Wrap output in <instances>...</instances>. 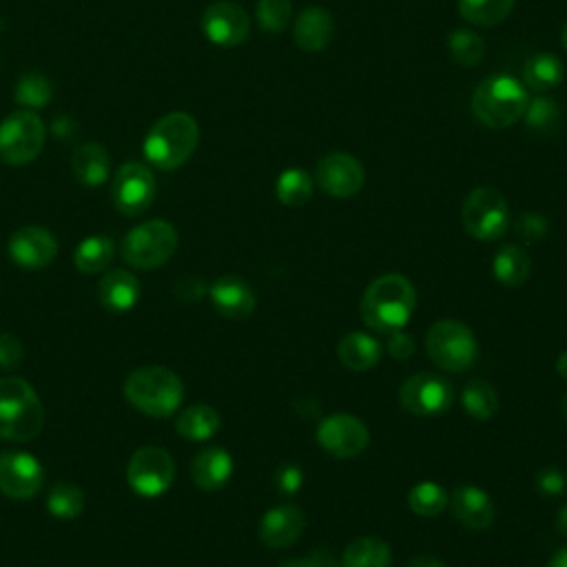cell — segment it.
<instances>
[{
  "instance_id": "cell-50",
  "label": "cell",
  "mask_w": 567,
  "mask_h": 567,
  "mask_svg": "<svg viewBox=\"0 0 567 567\" xmlns=\"http://www.w3.org/2000/svg\"><path fill=\"white\" fill-rule=\"evenodd\" d=\"M556 372L567 381V350L556 359Z\"/></svg>"
},
{
  "instance_id": "cell-1",
  "label": "cell",
  "mask_w": 567,
  "mask_h": 567,
  "mask_svg": "<svg viewBox=\"0 0 567 567\" xmlns=\"http://www.w3.org/2000/svg\"><path fill=\"white\" fill-rule=\"evenodd\" d=\"M416 306L412 281L399 272L377 277L361 297V319L368 328L390 334L401 330Z\"/></svg>"
},
{
  "instance_id": "cell-9",
  "label": "cell",
  "mask_w": 567,
  "mask_h": 567,
  "mask_svg": "<svg viewBox=\"0 0 567 567\" xmlns=\"http://www.w3.org/2000/svg\"><path fill=\"white\" fill-rule=\"evenodd\" d=\"M461 217L467 235H472L474 239H498L509 226L507 199L492 186H478L465 197Z\"/></svg>"
},
{
  "instance_id": "cell-11",
  "label": "cell",
  "mask_w": 567,
  "mask_h": 567,
  "mask_svg": "<svg viewBox=\"0 0 567 567\" xmlns=\"http://www.w3.org/2000/svg\"><path fill=\"white\" fill-rule=\"evenodd\" d=\"M399 401L414 416H436L452 405L454 388L445 377L416 372L401 383Z\"/></svg>"
},
{
  "instance_id": "cell-37",
  "label": "cell",
  "mask_w": 567,
  "mask_h": 567,
  "mask_svg": "<svg viewBox=\"0 0 567 567\" xmlns=\"http://www.w3.org/2000/svg\"><path fill=\"white\" fill-rule=\"evenodd\" d=\"M523 117H525L527 128H532L536 133H554L560 126L563 111L556 100L540 95V97H534L527 102Z\"/></svg>"
},
{
  "instance_id": "cell-15",
  "label": "cell",
  "mask_w": 567,
  "mask_h": 567,
  "mask_svg": "<svg viewBox=\"0 0 567 567\" xmlns=\"http://www.w3.org/2000/svg\"><path fill=\"white\" fill-rule=\"evenodd\" d=\"M317 184L330 197H352L365 184V171L361 162L350 153H328L317 162Z\"/></svg>"
},
{
  "instance_id": "cell-35",
  "label": "cell",
  "mask_w": 567,
  "mask_h": 567,
  "mask_svg": "<svg viewBox=\"0 0 567 567\" xmlns=\"http://www.w3.org/2000/svg\"><path fill=\"white\" fill-rule=\"evenodd\" d=\"M450 494L434 481H421L408 492V507L423 518L436 516L447 507Z\"/></svg>"
},
{
  "instance_id": "cell-33",
  "label": "cell",
  "mask_w": 567,
  "mask_h": 567,
  "mask_svg": "<svg viewBox=\"0 0 567 567\" xmlns=\"http://www.w3.org/2000/svg\"><path fill=\"white\" fill-rule=\"evenodd\" d=\"M516 0H458V13L476 27H496L514 9Z\"/></svg>"
},
{
  "instance_id": "cell-29",
  "label": "cell",
  "mask_w": 567,
  "mask_h": 567,
  "mask_svg": "<svg viewBox=\"0 0 567 567\" xmlns=\"http://www.w3.org/2000/svg\"><path fill=\"white\" fill-rule=\"evenodd\" d=\"M390 545L377 536L354 538L341 556V567H390Z\"/></svg>"
},
{
  "instance_id": "cell-31",
  "label": "cell",
  "mask_w": 567,
  "mask_h": 567,
  "mask_svg": "<svg viewBox=\"0 0 567 567\" xmlns=\"http://www.w3.org/2000/svg\"><path fill=\"white\" fill-rule=\"evenodd\" d=\"M461 403H463V410L478 421H489L498 412V394L494 385L483 379H472L465 383Z\"/></svg>"
},
{
  "instance_id": "cell-27",
  "label": "cell",
  "mask_w": 567,
  "mask_h": 567,
  "mask_svg": "<svg viewBox=\"0 0 567 567\" xmlns=\"http://www.w3.org/2000/svg\"><path fill=\"white\" fill-rule=\"evenodd\" d=\"M492 272L498 284H503L507 288H518L529 279L532 259L525 248H520L516 244H507L496 252V257L492 261Z\"/></svg>"
},
{
  "instance_id": "cell-32",
  "label": "cell",
  "mask_w": 567,
  "mask_h": 567,
  "mask_svg": "<svg viewBox=\"0 0 567 567\" xmlns=\"http://www.w3.org/2000/svg\"><path fill=\"white\" fill-rule=\"evenodd\" d=\"M84 509V492L78 483L58 481L47 494V512L60 520H73Z\"/></svg>"
},
{
  "instance_id": "cell-40",
  "label": "cell",
  "mask_w": 567,
  "mask_h": 567,
  "mask_svg": "<svg viewBox=\"0 0 567 567\" xmlns=\"http://www.w3.org/2000/svg\"><path fill=\"white\" fill-rule=\"evenodd\" d=\"M536 489L545 496H560L567 489V474L560 467L547 465L536 474Z\"/></svg>"
},
{
  "instance_id": "cell-45",
  "label": "cell",
  "mask_w": 567,
  "mask_h": 567,
  "mask_svg": "<svg viewBox=\"0 0 567 567\" xmlns=\"http://www.w3.org/2000/svg\"><path fill=\"white\" fill-rule=\"evenodd\" d=\"M206 292H208V288H206L204 279L197 275H186L175 284V297H179L184 301H199Z\"/></svg>"
},
{
  "instance_id": "cell-12",
  "label": "cell",
  "mask_w": 567,
  "mask_h": 567,
  "mask_svg": "<svg viewBox=\"0 0 567 567\" xmlns=\"http://www.w3.org/2000/svg\"><path fill=\"white\" fill-rule=\"evenodd\" d=\"M155 190L157 186L153 173L140 162H128L120 166L111 184V197L115 208L128 217L144 213L153 204Z\"/></svg>"
},
{
  "instance_id": "cell-42",
  "label": "cell",
  "mask_w": 567,
  "mask_h": 567,
  "mask_svg": "<svg viewBox=\"0 0 567 567\" xmlns=\"http://www.w3.org/2000/svg\"><path fill=\"white\" fill-rule=\"evenodd\" d=\"M22 357H24L22 341L16 334L0 332V368L11 370V368L20 365Z\"/></svg>"
},
{
  "instance_id": "cell-4",
  "label": "cell",
  "mask_w": 567,
  "mask_h": 567,
  "mask_svg": "<svg viewBox=\"0 0 567 567\" xmlns=\"http://www.w3.org/2000/svg\"><path fill=\"white\" fill-rule=\"evenodd\" d=\"M44 408L38 392L22 377L0 379V436L27 443L42 432Z\"/></svg>"
},
{
  "instance_id": "cell-30",
  "label": "cell",
  "mask_w": 567,
  "mask_h": 567,
  "mask_svg": "<svg viewBox=\"0 0 567 567\" xmlns=\"http://www.w3.org/2000/svg\"><path fill=\"white\" fill-rule=\"evenodd\" d=\"M113 241L111 237H104V235H91V237H84L78 248H75V255H73V261H75V268L84 275H95V272H102L106 270V266L111 264L113 259Z\"/></svg>"
},
{
  "instance_id": "cell-3",
  "label": "cell",
  "mask_w": 567,
  "mask_h": 567,
  "mask_svg": "<svg viewBox=\"0 0 567 567\" xmlns=\"http://www.w3.org/2000/svg\"><path fill=\"white\" fill-rule=\"evenodd\" d=\"M197 120L184 111L159 117L144 140V157L159 171L179 168L197 148Z\"/></svg>"
},
{
  "instance_id": "cell-38",
  "label": "cell",
  "mask_w": 567,
  "mask_h": 567,
  "mask_svg": "<svg viewBox=\"0 0 567 567\" xmlns=\"http://www.w3.org/2000/svg\"><path fill=\"white\" fill-rule=\"evenodd\" d=\"M53 95L51 82L42 73H27L16 84V102L24 104L27 109L44 106Z\"/></svg>"
},
{
  "instance_id": "cell-43",
  "label": "cell",
  "mask_w": 567,
  "mask_h": 567,
  "mask_svg": "<svg viewBox=\"0 0 567 567\" xmlns=\"http://www.w3.org/2000/svg\"><path fill=\"white\" fill-rule=\"evenodd\" d=\"M279 567H341L337 565L334 556L326 549H317L308 556H295V558H286L284 563H279Z\"/></svg>"
},
{
  "instance_id": "cell-25",
  "label": "cell",
  "mask_w": 567,
  "mask_h": 567,
  "mask_svg": "<svg viewBox=\"0 0 567 567\" xmlns=\"http://www.w3.org/2000/svg\"><path fill=\"white\" fill-rule=\"evenodd\" d=\"M339 361L354 372H363L370 370L379 363L381 359V343L365 334V332H348L346 337H341L339 348H337Z\"/></svg>"
},
{
  "instance_id": "cell-36",
  "label": "cell",
  "mask_w": 567,
  "mask_h": 567,
  "mask_svg": "<svg viewBox=\"0 0 567 567\" xmlns=\"http://www.w3.org/2000/svg\"><path fill=\"white\" fill-rule=\"evenodd\" d=\"M447 51L458 66H476L483 60L485 42L476 31L456 29L447 35Z\"/></svg>"
},
{
  "instance_id": "cell-20",
  "label": "cell",
  "mask_w": 567,
  "mask_h": 567,
  "mask_svg": "<svg viewBox=\"0 0 567 567\" xmlns=\"http://www.w3.org/2000/svg\"><path fill=\"white\" fill-rule=\"evenodd\" d=\"M208 295L215 310L228 319H246L248 315H252L257 303L252 288L239 275L217 277L208 288Z\"/></svg>"
},
{
  "instance_id": "cell-41",
  "label": "cell",
  "mask_w": 567,
  "mask_h": 567,
  "mask_svg": "<svg viewBox=\"0 0 567 567\" xmlns=\"http://www.w3.org/2000/svg\"><path fill=\"white\" fill-rule=\"evenodd\" d=\"M547 230H549V224L540 213H525L516 221V233L525 241H540L547 235Z\"/></svg>"
},
{
  "instance_id": "cell-6",
  "label": "cell",
  "mask_w": 567,
  "mask_h": 567,
  "mask_svg": "<svg viewBox=\"0 0 567 567\" xmlns=\"http://www.w3.org/2000/svg\"><path fill=\"white\" fill-rule=\"evenodd\" d=\"M177 230L166 219H148L122 239V257L131 268L151 270L166 264L177 250Z\"/></svg>"
},
{
  "instance_id": "cell-49",
  "label": "cell",
  "mask_w": 567,
  "mask_h": 567,
  "mask_svg": "<svg viewBox=\"0 0 567 567\" xmlns=\"http://www.w3.org/2000/svg\"><path fill=\"white\" fill-rule=\"evenodd\" d=\"M556 527H558V532L567 538V505L560 507V512H558V516H556Z\"/></svg>"
},
{
  "instance_id": "cell-28",
  "label": "cell",
  "mask_w": 567,
  "mask_h": 567,
  "mask_svg": "<svg viewBox=\"0 0 567 567\" xmlns=\"http://www.w3.org/2000/svg\"><path fill=\"white\" fill-rule=\"evenodd\" d=\"M563 78L565 66L560 58H556L551 51H540L525 60L523 80L534 91H551L563 82Z\"/></svg>"
},
{
  "instance_id": "cell-19",
  "label": "cell",
  "mask_w": 567,
  "mask_h": 567,
  "mask_svg": "<svg viewBox=\"0 0 567 567\" xmlns=\"http://www.w3.org/2000/svg\"><path fill=\"white\" fill-rule=\"evenodd\" d=\"M452 516L467 529H485L494 523V503L476 485H456L447 498Z\"/></svg>"
},
{
  "instance_id": "cell-47",
  "label": "cell",
  "mask_w": 567,
  "mask_h": 567,
  "mask_svg": "<svg viewBox=\"0 0 567 567\" xmlns=\"http://www.w3.org/2000/svg\"><path fill=\"white\" fill-rule=\"evenodd\" d=\"M405 567H447L439 556H432V554H419V556H412L408 560Z\"/></svg>"
},
{
  "instance_id": "cell-18",
  "label": "cell",
  "mask_w": 567,
  "mask_h": 567,
  "mask_svg": "<svg viewBox=\"0 0 567 567\" xmlns=\"http://www.w3.org/2000/svg\"><path fill=\"white\" fill-rule=\"evenodd\" d=\"M306 527V514L290 503L270 507L259 520V538L266 547L284 549L299 540Z\"/></svg>"
},
{
  "instance_id": "cell-10",
  "label": "cell",
  "mask_w": 567,
  "mask_h": 567,
  "mask_svg": "<svg viewBox=\"0 0 567 567\" xmlns=\"http://www.w3.org/2000/svg\"><path fill=\"white\" fill-rule=\"evenodd\" d=\"M175 463L173 456L159 445L137 447L126 465V481L142 498H157L173 485Z\"/></svg>"
},
{
  "instance_id": "cell-2",
  "label": "cell",
  "mask_w": 567,
  "mask_h": 567,
  "mask_svg": "<svg viewBox=\"0 0 567 567\" xmlns=\"http://www.w3.org/2000/svg\"><path fill=\"white\" fill-rule=\"evenodd\" d=\"M124 396L142 414L166 419L182 405L184 383L166 365H142L126 377Z\"/></svg>"
},
{
  "instance_id": "cell-24",
  "label": "cell",
  "mask_w": 567,
  "mask_h": 567,
  "mask_svg": "<svg viewBox=\"0 0 567 567\" xmlns=\"http://www.w3.org/2000/svg\"><path fill=\"white\" fill-rule=\"evenodd\" d=\"M109 171H111V159L102 144L84 142L75 146L71 155V173L82 186H89V188L102 186L109 179Z\"/></svg>"
},
{
  "instance_id": "cell-48",
  "label": "cell",
  "mask_w": 567,
  "mask_h": 567,
  "mask_svg": "<svg viewBox=\"0 0 567 567\" xmlns=\"http://www.w3.org/2000/svg\"><path fill=\"white\" fill-rule=\"evenodd\" d=\"M547 567H567V547L558 549V551H556V554L549 558Z\"/></svg>"
},
{
  "instance_id": "cell-39",
  "label": "cell",
  "mask_w": 567,
  "mask_h": 567,
  "mask_svg": "<svg viewBox=\"0 0 567 567\" xmlns=\"http://www.w3.org/2000/svg\"><path fill=\"white\" fill-rule=\"evenodd\" d=\"M255 16L264 31L281 33L292 18V2L290 0H259Z\"/></svg>"
},
{
  "instance_id": "cell-46",
  "label": "cell",
  "mask_w": 567,
  "mask_h": 567,
  "mask_svg": "<svg viewBox=\"0 0 567 567\" xmlns=\"http://www.w3.org/2000/svg\"><path fill=\"white\" fill-rule=\"evenodd\" d=\"M388 352L394 357V359H410L414 354V341L410 334L396 330V332H390L388 337Z\"/></svg>"
},
{
  "instance_id": "cell-17",
  "label": "cell",
  "mask_w": 567,
  "mask_h": 567,
  "mask_svg": "<svg viewBox=\"0 0 567 567\" xmlns=\"http://www.w3.org/2000/svg\"><path fill=\"white\" fill-rule=\"evenodd\" d=\"M7 250L16 266L27 270H40L55 259L58 241L53 233L42 226H22L9 237Z\"/></svg>"
},
{
  "instance_id": "cell-8",
  "label": "cell",
  "mask_w": 567,
  "mask_h": 567,
  "mask_svg": "<svg viewBox=\"0 0 567 567\" xmlns=\"http://www.w3.org/2000/svg\"><path fill=\"white\" fill-rule=\"evenodd\" d=\"M44 146V124L31 109L13 111L0 122V159L9 166L33 162Z\"/></svg>"
},
{
  "instance_id": "cell-44",
  "label": "cell",
  "mask_w": 567,
  "mask_h": 567,
  "mask_svg": "<svg viewBox=\"0 0 567 567\" xmlns=\"http://www.w3.org/2000/svg\"><path fill=\"white\" fill-rule=\"evenodd\" d=\"M275 485L284 494H295L303 485V472L297 465H281L275 472Z\"/></svg>"
},
{
  "instance_id": "cell-5",
  "label": "cell",
  "mask_w": 567,
  "mask_h": 567,
  "mask_svg": "<svg viewBox=\"0 0 567 567\" xmlns=\"http://www.w3.org/2000/svg\"><path fill=\"white\" fill-rule=\"evenodd\" d=\"M527 91L514 75L496 73L478 82L472 93L476 120L489 128H507L518 122L527 109Z\"/></svg>"
},
{
  "instance_id": "cell-14",
  "label": "cell",
  "mask_w": 567,
  "mask_h": 567,
  "mask_svg": "<svg viewBox=\"0 0 567 567\" xmlns=\"http://www.w3.org/2000/svg\"><path fill=\"white\" fill-rule=\"evenodd\" d=\"M317 441L328 454L337 458H352L368 447L370 434L365 423L354 414L334 412L319 423Z\"/></svg>"
},
{
  "instance_id": "cell-16",
  "label": "cell",
  "mask_w": 567,
  "mask_h": 567,
  "mask_svg": "<svg viewBox=\"0 0 567 567\" xmlns=\"http://www.w3.org/2000/svg\"><path fill=\"white\" fill-rule=\"evenodd\" d=\"M202 31L213 44L237 47L246 42L250 33V18L237 2L217 0L204 9Z\"/></svg>"
},
{
  "instance_id": "cell-22",
  "label": "cell",
  "mask_w": 567,
  "mask_h": 567,
  "mask_svg": "<svg viewBox=\"0 0 567 567\" xmlns=\"http://www.w3.org/2000/svg\"><path fill=\"white\" fill-rule=\"evenodd\" d=\"M100 303L111 312H128L140 301V281L124 268L109 270L97 284Z\"/></svg>"
},
{
  "instance_id": "cell-7",
  "label": "cell",
  "mask_w": 567,
  "mask_h": 567,
  "mask_svg": "<svg viewBox=\"0 0 567 567\" xmlns=\"http://www.w3.org/2000/svg\"><path fill=\"white\" fill-rule=\"evenodd\" d=\"M425 350L436 368L445 372H463L476 361L478 343L465 323L443 319L430 326L425 334Z\"/></svg>"
},
{
  "instance_id": "cell-23",
  "label": "cell",
  "mask_w": 567,
  "mask_h": 567,
  "mask_svg": "<svg viewBox=\"0 0 567 567\" xmlns=\"http://www.w3.org/2000/svg\"><path fill=\"white\" fill-rule=\"evenodd\" d=\"M233 474V456L224 447H206L190 461V478L204 492L221 489Z\"/></svg>"
},
{
  "instance_id": "cell-26",
  "label": "cell",
  "mask_w": 567,
  "mask_h": 567,
  "mask_svg": "<svg viewBox=\"0 0 567 567\" xmlns=\"http://www.w3.org/2000/svg\"><path fill=\"white\" fill-rule=\"evenodd\" d=\"M221 425V416L215 408L195 403L186 410H182L175 419V430L186 441H208L217 434Z\"/></svg>"
},
{
  "instance_id": "cell-51",
  "label": "cell",
  "mask_w": 567,
  "mask_h": 567,
  "mask_svg": "<svg viewBox=\"0 0 567 567\" xmlns=\"http://www.w3.org/2000/svg\"><path fill=\"white\" fill-rule=\"evenodd\" d=\"M560 40H563V47H565V51H567V22H565V27H563V33H560Z\"/></svg>"
},
{
  "instance_id": "cell-52",
  "label": "cell",
  "mask_w": 567,
  "mask_h": 567,
  "mask_svg": "<svg viewBox=\"0 0 567 567\" xmlns=\"http://www.w3.org/2000/svg\"><path fill=\"white\" fill-rule=\"evenodd\" d=\"M560 408H563V414H565V419H567V392H565V396H563V403H560Z\"/></svg>"
},
{
  "instance_id": "cell-34",
  "label": "cell",
  "mask_w": 567,
  "mask_h": 567,
  "mask_svg": "<svg viewBox=\"0 0 567 567\" xmlns=\"http://www.w3.org/2000/svg\"><path fill=\"white\" fill-rule=\"evenodd\" d=\"M275 195L284 206H303L312 197V179L303 168H286L275 182Z\"/></svg>"
},
{
  "instance_id": "cell-21",
  "label": "cell",
  "mask_w": 567,
  "mask_h": 567,
  "mask_svg": "<svg viewBox=\"0 0 567 567\" xmlns=\"http://www.w3.org/2000/svg\"><path fill=\"white\" fill-rule=\"evenodd\" d=\"M334 35V20L323 7L303 9L292 24V40L301 51L319 53L323 51Z\"/></svg>"
},
{
  "instance_id": "cell-13",
  "label": "cell",
  "mask_w": 567,
  "mask_h": 567,
  "mask_svg": "<svg viewBox=\"0 0 567 567\" xmlns=\"http://www.w3.org/2000/svg\"><path fill=\"white\" fill-rule=\"evenodd\" d=\"M44 485L42 463L29 452H0V492L13 501L33 498Z\"/></svg>"
}]
</instances>
